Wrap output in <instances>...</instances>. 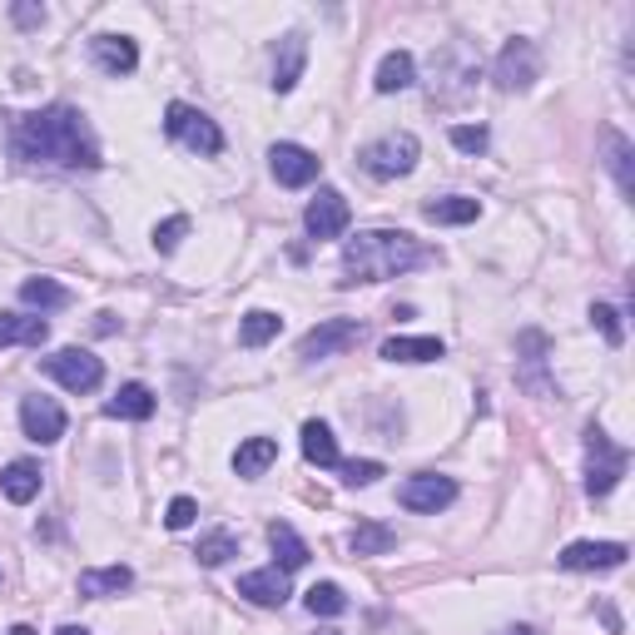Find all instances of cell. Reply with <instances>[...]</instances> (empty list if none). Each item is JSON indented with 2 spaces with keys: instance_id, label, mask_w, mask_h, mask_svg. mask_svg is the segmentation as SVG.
Here are the masks:
<instances>
[{
  "instance_id": "6da1fadb",
  "label": "cell",
  "mask_w": 635,
  "mask_h": 635,
  "mask_svg": "<svg viewBox=\"0 0 635 635\" xmlns=\"http://www.w3.org/2000/svg\"><path fill=\"white\" fill-rule=\"evenodd\" d=\"M11 150L31 164H55V169H95L99 164L95 134H90L85 115L70 105L21 115L11 130Z\"/></svg>"
},
{
  "instance_id": "7a4b0ae2",
  "label": "cell",
  "mask_w": 635,
  "mask_h": 635,
  "mask_svg": "<svg viewBox=\"0 0 635 635\" xmlns=\"http://www.w3.org/2000/svg\"><path fill=\"white\" fill-rule=\"evenodd\" d=\"M432 254L418 244L412 234L402 228H367V234L348 238L343 244V289H357V283H383V279H398V273L418 269L427 263Z\"/></svg>"
},
{
  "instance_id": "3957f363",
  "label": "cell",
  "mask_w": 635,
  "mask_h": 635,
  "mask_svg": "<svg viewBox=\"0 0 635 635\" xmlns=\"http://www.w3.org/2000/svg\"><path fill=\"white\" fill-rule=\"evenodd\" d=\"M625 467H631V452L615 447V442L591 422V427H586V496H611L615 482L625 477Z\"/></svg>"
},
{
  "instance_id": "277c9868",
  "label": "cell",
  "mask_w": 635,
  "mask_h": 635,
  "mask_svg": "<svg viewBox=\"0 0 635 635\" xmlns=\"http://www.w3.org/2000/svg\"><path fill=\"white\" fill-rule=\"evenodd\" d=\"M418 160H422V144H418V134H408V130L383 134V140H373L357 154V164H363L373 179H402V174L418 169Z\"/></svg>"
},
{
  "instance_id": "5b68a950",
  "label": "cell",
  "mask_w": 635,
  "mask_h": 635,
  "mask_svg": "<svg viewBox=\"0 0 635 635\" xmlns=\"http://www.w3.org/2000/svg\"><path fill=\"white\" fill-rule=\"evenodd\" d=\"M164 134H169V140H179L184 150L204 154V160L224 150V130H219V125L204 115V109L184 105V99H174V105L164 109Z\"/></svg>"
},
{
  "instance_id": "8992f818",
  "label": "cell",
  "mask_w": 635,
  "mask_h": 635,
  "mask_svg": "<svg viewBox=\"0 0 635 635\" xmlns=\"http://www.w3.org/2000/svg\"><path fill=\"white\" fill-rule=\"evenodd\" d=\"M492 80L496 90H506V95H517V90H531L541 80V55L531 40H506L502 55H496V66H492Z\"/></svg>"
},
{
  "instance_id": "52a82bcc",
  "label": "cell",
  "mask_w": 635,
  "mask_h": 635,
  "mask_svg": "<svg viewBox=\"0 0 635 635\" xmlns=\"http://www.w3.org/2000/svg\"><path fill=\"white\" fill-rule=\"evenodd\" d=\"M45 373L70 392H95L105 383V363L95 353H85V348H60V353H50L45 357Z\"/></svg>"
},
{
  "instance_id": "ba28073f",
  "label": "cell",
  "mask_w": 635,
  "mask_h": 635,
  "mask_svg": "<svg viewBox=\"0 0 635 635\" xmlns=\"http://www.w3.org/2000/svg\"><path fill=\"white\" fill-rule=\"evenodd\" d=\"M398 502L408 506V511H422V517H437V511H447V506L457 502V482L452 477H437V472H418L402 482Z\"/></svg>"
},
{
  "instance_id": "9c48e42d",
  "label": "cell",
  "mask_w": 635,
  "mask_h": 635,
  "mask_svg": "<svg viewBox=\"0 0 635 635\" xmlns=\"http://www.w3.org/2000/svg\"><path fill=\"white\" fill-rule=\"evenodd\" d=\"M269 169H273V179L283 184V189H303V184H313L318 174H324V160L313 150H303V144H273L269 150Z\"/></svg>"
},
{
  "instance_id": "30bf717a",
  "label": "cell",
  "mask_w": 635,
  "mask_h": 635,
  "mask_svg": "<svg viewBox=\"0 0 635 635\" xmlns=\"http://www.w3.org/2000/svg\"><path fill=\"white\" fill-rule=\"evenodd\" d=\"M357 338H363V324H357V318H328V324H318L313 333H303L298 357L318 363V357H333V353H343V348H353Z\"/></svg>"
},
{
  "instance_id": "8fae6325",
  "label": "cell",
  "mask_w": 635,
  "mask_h": 635,
  "mask_svg": "<svg viewBox=\"0 0 635 635\" xmlns=\"http://www.w3.org/2000/svg\"><path fill=\"white\" fill-rule=\"evenodd\" d=\"M348 219H353V209H348V199L338 189H318V199L303 209V228L313 238H338L348 228Z\"/></svg>"
},
{
  "instance_id": "7c38bea8",
  "label": "cell",
  "mask_w": 635,
  "mask_h": 635,
  "mask_svg": "<svg viewBox=\"0 0 635 635\" xmlns=\"http://www.w3.org/2000/svg\"><path fill=\"white\" fill-rule=\"evenodd\" d=\"M21 427H25V437L31 442H40V447H50V442H60L66 437V412H60V402L55 398H25L21 402Z\"/></svg>"
},
{
  "instance_id": "4fadbf2b",
  "label": "cell",
  "mask_w": 635,
  "mask_h": 635,
  "mask_svg": "<svg viewBox=\"0 0 635 635\" xmlns=\"http://www.w3.org/2000/svg\"><path fill=\"white\" fill-rule=\"evenodd\" d=\"M625 556H631V551H625L621 541H571L556 561L566 571H615V566H625Z\"/></svg>"
},
{
  "instance_id": "5bb4252c",
  "label": "cell",
  "mask_w": 635,
  "mask_h": 635,
  "mask_svg": "<svg viewBox=\"0 0 635 635\" xmlns=\"http://www.w3.org/2000/svg\"><path fill=\"white\" fill-rule=\"evenodd\" d=\"M303 66H308V35L289 31L279 45H273V90L289 95V90L303 80Z\"/></svg>"
},
{
  "instance_id": "9a60e30c",
  "label": "cell",
  "mask_w": 635,
  "mask_h": 635,
  "mask_svg": "<svg viewBox=\"0 0 635 635\" xmlns=\"http://www.w3.org/2000/svg\"><path fill=\"white\" fill-rule=\"evenodd\" d=\"M90 55H95V66L105 70V75H130V70L140 66V45H134L130 35H95V40H90Z\"/></svg>"
},
{
  "instance_id": "2e32d148",
  "label": "cell",
  "mask_w": 635,
  "mask_h": 635,
  "mask_svg": "<svg viewBox=\"0 0 635 635\" xmlns=\"http://www.w3.org/2000/svg\"><path fill=\"white\" fill-rule=\"evenodd\" d=\"M238 596H248L254 605H283V601H289V576H283L279 566H273V571H248V576H238Z\"/></svg>"
},
{
  "instance_id": "e0dca14e",
  "label": "cell",
  "mask_w": 635,
  "mask_h": 635,
  "mask_svg": "<svg viewBox=\"0 0 635 635\" xmlns=\"http://www.w3.org/2000/svg\"><path fill=\"white\" fill-rule=\"evenodd\" d=\"M601 150H605V169L615 174V184H621V195L631 199V195H635V169H631L635 150H631V140H625L621 130H601Z\"/></svg>"
},
{
  "instance_id": "ac0fdd59",
  "label": "cell",
  "mask_w": 635,
  "mask_h": 635,
  "mask_svg": "<svg viewBox=\"0 0 635 635\" xmlns=\"http://www.w3.org/2000/svg\"><path fill=\"white\" fill-rule=\"evenodd\" d=\"M105 418H119V422H144L154 418V392L144 383H125L115 398L105 402Z\"/></svg>"
},
{
  "instance_id": "d6986e66",
  "label": "cell",
  "mask_w": 635,
  "mask_h": 635,
  "mask_svg": "<svg viewBox=\"0 0 635 635\" xmlns=\"http://www.w3.org/2000/svg\"><path fill=\"white\" fill-rule=\"evenodd\" d=\"M40 482H45V472L35 462H11L5 472H0V492H5V502H15V506L35 502V496H40Z\"/></svg>"
},
{
  "instance_id": "ffe728a7",
  "label": "cell",
  "mask_w": 635,
  "mask_h": 635,
  "mask_svg": "<svg viewBox=\"0 0 635 635\" xmlns=\"http://www.w3.org/2000/svg\"><path fill=\"white\" fill-rule=\"evenodd\" d=\"M45 338H50V324H45V318H31V313H0V348H15V343L40 348Z\"/></svg>"
},
{
  "instance_id": "44dd1931",
  "label": "cell",
  "mask_w": 635,
  "mask_h": 635,
  "mask_svg": "<svg viewBox=\"0 0 635 635\" xmlns=\"http://www.w3.org/2000/svg\"><path fill=\"white\" fill-rule=\"evenodd\" d=\"M269 546L279 551V571H283V576H289V571H303V566H308V556H313L308 541H303L289 521H273V527H269Z\"/></svg>"
},
{
  "instance_id": "7402d4cb",
  "label": "cell",
  "mask_w": 635,
  "mask_h": 635,
  "mask_svg": "<svg viewBox=\"0 0 635 635\" xmlns=\"http://www.w3.org/2000/svg\"><path fill=\"white\" fill-rule=\"evenodd\" d=\"M412 80H418V60H412L408 50H388L383 55V66H377L373 85L383 90V95H398V90H408Z\"/></svg>"
},
{
  "instance_id": "603a6c76",
  "label": "cell",
  "mask_w": 635,
  "mask_h": 635,
  "mask_svg": "<svg viewBox=\"0 0 635 635\" xmlns=\"http://www.w3.org/2000/svg\"><path fill=\"white\" fill-rule=\"evenodd\" d=\"M273 462H279V442H273V437H248L244 447L234 452V472L238 477H263Z\"/></svg>"
},
{
  "instance_id": "cb8c5ba5",
  "label": "cell",
  "mask_w": 635,
  "mask_h": 635,
  "mask_svg": "<svg viewBox=\"0 0 635 635\" xmlns=\"http://www.w3.org/2000/svg\"><path fill=\"white\" fill-rule=\"evenodd\" d=\"M377 353L388 357V363H437L442 338H388Z\"/></svg>"
},
{
  "instance_id": "d4e9b609",
  "label": "cell",
  "mask_w": 635,
  "mask_h": 635,
  "mask_svg": "<svg viewBox=\"0 0 635 635\" xmlns=\"http://www.w3.org/2000/svg\"><path fill=\"white\" fill-rule=\"evenodd\" d=\"M303 457H308L313 467H338L343 457H338V437L328 422H303Z\"/></svg>"
},
{
  "instance_id": "484cf974",
  "label": "cell",
  "mask_w": 635,
  "mask_h": 635,
  "mask_svg": "<svg viewBox=\"0 0 635 635\" xmlns=\"http://www.w3.org/2000/svg\"><path fill=\"white\" fill-rule=\"evenodd\" d=\"M422 214L432 219V224H477L482 219V204L467 195H447V199H432V204H422Z\"/></svg>"
},
{
  "instance_id": "4316f807",
  "label": "cell",
  "mask_w": 635,
  "mask_h": 635,
  "mask_svg": "<svg viewBox=\"0 0 635 635\" xmlns=\"http://www.w3.org/2000/svg\"><path fill=\"white\" fill-rule=\"evenodd\" d=\"M134 586V571L130 566H105V571H85L80 576V596H119V591H130Z\"/></svg>"
},
{
  "instance_id": "83f0119b",
  "label": "cell",
  "mask_w": 635,
  "mask_h": 635,
  "mask_svg": "<svg viewBox=\"0 0 635 635\" xmlns=\"http://www.w3.org/2000/svg\"><path fill=\"white\" fill-rule=\"evenodd\" d=\"M348 546H353V556H388V551L398 546V531L383 527V521H363V527L348 537Z\"/></svg>"
},
{
  "instance_id": "f1b7e54d",
  "label": "cell",
  "mask_w": 635,
  "mask_h": 635,
  "mask_svg": "<svg viewBox=\"0 0 635 635\" xmlns=\"http://www.w3.org/2000/svg\"><path fill=\"white\" fill-rule=\"evenodd\" d=\"M279 328H283L279 313L254 308V313H244V324H238V338H244V348H263V343H273V338H279Z\"/></svg>"
},
{
  "instance_id": "f546056e",
  "label": "cell",
  "mask_w": 635,
  "mask_h": 635,
  "mask_svg": "<svg viewBox=\"0 0 635 635\" xmlns=\"http://www.w3.org/2000/svg\"><path fill=\"white\" fill-rule=\"evenodd\" d=\"M21 303L25 308H66L70 303V289L66 283H55V279H25L21 283Z\"/></svg>"
},
{
  "instance_id": "4dcf8cb0",
  "label": "cell",
  "mask_w": 635,
  "mask_h": 635,
  "mask_svg": "<svg viewBox=\"0 0 635 635\" xmlns=\"http://www.w3.org/2000/svg\"><path fill=\"white\" fill-rule=\"evenodd\" d=\"M517 353H521V383L537 392V373L546 367V333L527 328V333H521V343H517Z\"/></svg>"
},
{
  "instance_id": "1f68e13d",
  "label": "cell",
  "mask_w": 635,
  "mask_h": 635,
  "mask_svg": "<svg viewBox=\"0 0 635 635\" xmlns=\"http://www.w3.org/2000/svg\"><path fill=\"white\" fill-rule=\"evenodd\" d=\"M303 605H308L313 615H343V611H348V596H343V586L318 581L308 596H303Z\"/></svg>"
},
{
  "instance_id": "d6a6232c",
  "label": "cell",
  "mask_w": 635,
  "mask_h": 635,
  "mask_svg": "<svg viewBox=\"0 0 635 635\" xmlns=\"http://www.w3.org/2000/svg\"><path fill=\"white\" fill-rule=\"evenodd\" d=\"M195 556H199V566H224L228 556H238V541L228 537V531H209V537L199 541Z\"/></svg>"
},
{
  "instance_id": "836d02e7",
  "label": "cell",
  "mask_w": 635,
  "mask_h": 635,
  "mask_svg": "<svg viewBox=\"0 0 635 635\" xmlns=\"http://www.w3.org/2000/svg\"><path fill=\"white\" fill-rule=\"evenodd\" d=\"M591 324L601 328V338L611 348L625 343V324H621V308H611V303H591Z\"/></svg>"
},
{
  "instance_id": "e575fe53",
  "label": "cell",
  "mask_w": 635,
  "mask_h": 635,
  "mask_svg": "<svg viewBox=\"0 0 635 635\" xmlns=\"http://www.w3.org/2000/svg\"><path fill=\"white\" fill-rule=\"evenodd\" d=\"M184 234H189V214H174V219H164V224L154 228V248H160V254H174Z\"/></svg>"
},
{
  "instance_id": "d590c367",
  "label": "cell",
  "mask_w": 635,
  "mask_h": 635,
  "mask_svg": "<svg viewBox=\"0 0 635 635\" xmlns=\"http://www.w3.org/2000/svg\"><path fill=\"white\" fill-rule=\"evenodd\" d=\"M195 517H199L195 496H174L169 511H164V527H169V531H184V527H195Z\"/></svg>"
},
{
  "instance_id": "8d00e7d4",
  "label": "cell",
  "mask_w": 635,
  "mask_h": 635,
  "mask_svg": "<svg viewBox=\"0 0 635 635\" xmlns=\"http://www.w3.org/2000/svg\"><path fill=\"white\" fill-rule=\"evenodd\" d=\"M338 472H343L348 486H373L377 477H383V462H367V457L363 462H338Z\"/></svg>"
},
{
  "instance_id": "74e56055",
  "label": "cell",
  "mask_w": 635,
  "mask_h": 635,
  "mask_svg": "<svg viewBox=\"0 0 635 635\" xmlns=\"http://www.w3.org/2000/svg\"><path fill=\"white\" fill-rule=\"evenodd\" d=\"M452 144L462 154H482L486 150V125H452Z\"/></svg>"
},
{
  "instance_id": "f35d334b",
  "label": "cell",
  "mask_w": 635,
  "mask_h": 635,
  "mask_svg": "<svg viewBox=\"0 0 635 635\" xmlns=\"http://www.w3.org/2000/svg\"><path fill=\"white\" fill-rule=\"evenodd\" d=\"M11 15H15V25H40L45 21L40 5H11Z\"/></svg>"
},
{
  "instance_id": "ab89813d",
  "label": "cell",
  "mask_w": 635,
  "mask_h": 635,
  "mask_svg": "<svg viewBox=\"0 0 635 635\" xmlns=\"http://www.w3.org/2000/svg\"><path fill=\"white\" fill-rule=\"evenodd\" d=\"M502 635H537V631H531V625H506Z\"/></svg>"
},
{
  "instance_id": "60d3db41",
  "label": "cell",
  "mask_w": 635,
  "mask_h": 635,
  "mask_svg": "<svg viewBox=\"0 0 635 635\" xmlns=\"http://www.w3.org/2000/svg\"><path fill=\"white\" fill-rule=\"evenodd\" d=\"M55 635H90V631H85V625H60Z\"/></svg>"
},
{
  "instance_id": "b9f144b4",
  "label": "cell",
  "mask_w": 635,
  "mask_h": 635,
  "mask_svg": "<svg viewBox=\"0 0 635 635\" xmlns=\"http://www.w3.org/2000/svg\"><path fill=\"white\" fill-rule=\"evenodd\" d=\"M11 635H35V631H31V625H15V631H11Z\"/></svg>"
},
{
  "instance_id": "7bdbcfd3",
  "label": "cell",
  "mask_w": 635,
  "mask_h": 635,
  "mask_svg": "<svg viewBox=\"0 0 635 635\" xmlns=\"http://www.w3.org/2000/svg\"><path fill=\"white\" fill-rule=\"evenodd\" d=\"M324 635H338V631H324Z\"/></svg>"
}]
</instances>
